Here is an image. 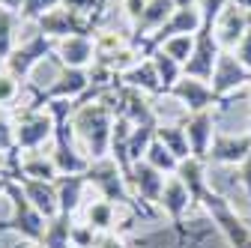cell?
Returning <instances> with one entry per match:
<instances>
[{
	"instance_id": "obj_1",
	"label": "cell",
	"mask_w": 251,
	"mask_h": 248,
	"mask_svg": "<svg viewBox=\"0 0 251 248\" xmlns=\"http://www.w3.org/2000/svg\"><path fill=\"white\" fill-rule=\"evenodd\" d=\"M114 120H117V114L102 99H78L75 102L69 123H72L75 141H81V152L90 162L108 156Z\"/></svg>"
},
{
	"instance_id": "obj_2",
	"label": "cell",
	"mask_w": 251,
	"mask_h": 248,
	"mask_svg": "<svg viewBox=\"0 0 251 248\" xmlns=\"http://www.w3.org/2000/svg\"><path fill=\"white\" fill-rule=\"evenodd\" d=\"M6 198H9V206H12V212H9V219L3 222V227L9 230V233H18L24 242H33V245H39L42 242V233H45V224H48V219L45 215L27 200V195L21 192V185L9 176L6 179Z\"/></svg>"
},
{
	"instance_id": "obj_3",
	"label": "cell",
	"mask_w": 251,
	"mask_h": 248,
	"mask_svg": "<svg viewBox=\"0 0 251 248\" xmlns=\"http://www.w3.org/2000/svg\"><path fill=\"white\" fill-rule=\"evenodd\" d=\"M84 176L90 182V189L96 192V198H105V200H111L117 206H138L135 203V195L129 189V179H126L123 168L111 156L90 162V168H87Z\"/></svg>"
},
{
	"instance_id": "obj_4",
	"label": "cell",
	"mask_w": 251,
	"mask_h": 248,
	"mask_svg": "<svg viewBox=\"0 0 251 248\" xmlns=\"http://www.w3.org/2000/svg\"><path fill=\"white\" fill-rule=\"evenodd\" d=\"M201 206L209 212V222L215 224V230L227 239L230 248H248L251 245V230L245 227V222L233 212V206L227 203L225 195H218L215 189H209L201 200Z\"/></svg>"
},
{
	"instance_id": "obj_5",
	"label": "cell",
	"mask_w": 251,
	"mask_h": 248,
	"mask_svg": "<svg viewBox=\"0 0 251 248\" xmlns=\"http://www.w3.org/2000/svg\"><path fill=\"white\" fill-rule=\"evenodd\" d=\"M54 138V114L48 108L27 105L15 114V147L18 152H33L42 149L45 141Z\"/></svg>"
},
{
	"instance_id": "obj_6",
	"label": "cell",
	"mask_w": 251,
	"mask_h": 248,
	"mask_svg": "<svg viewBox=\"0 0 251 248\" xmlns=\"http://www.w3.org/2000/svg\"><path fill=\"white\" fill-rule=\"evenodd\" d=\"M99 21H102V15H81V12H72V9H66V6H54V9H48V12L36 21V30H39V33H45L48 39L60 42V39L75 36V33L96 36Z\"/></svg>"
},
{
	"instance_id": "obj_7",
	"label": "cell",
	"mask_w": 251,
	"mask_h": 248,
	"mask_svg": "<svg viewBox=\"0 0 251 248\" xmlns=\"http://www.w3.org/2000/svg\"><path fill=\"white\" fill-rule=\"evenodd\" d=\"M218 57H222V45H218V39H215V27L203 24L195 33V51H192V57L185 60L182 75L198 78V81H212Z\"/></svg>"
},
{
	"instance_id": "obj_8",
	"label": "cell",
	"mask_w": 251,
	"mask_h": 248,
	"mask_svg": "<svg viewBox=\"0 0 251 248\" xmlns=\"http://www.w3.org/2000/svg\"><path fill=\"white\" fill-rule=\"evenodd\" d=\"M45 57H54V39H48L45 33H36L30 36V39H24L21 45H15V51L6 57V63H3V69L6 72H12L18 81H24L30 72H33Z\"/></svg>"
},
{
	"instance_id": "obj_9",
	"label": "cell",
	"mask_w": 251,
	"mask_h": 248,
	"mask_svg": "<svg viewBox=\"0 0 251 248\" xmlns=\"http://www.w3.org/2000/svg\"><path fill=\"white\" fill-rule=\"evenodd\" d=\"M165 174L155 171L152 165H147L144 159L132 165L129 171V189L135 195V203H141L144 215H152V209L159 206V198H162V189H165Z\"/></svg>"
},
{
	"instance_id": "obj_10",
	"label": "cell",
	"mask_w": 251,
	"mask_h": 248,
	"mask_svg": "<svg viewBox=\"0 0 251 248\" xmlns=\"http://www.w3.org/2000/svg\"><path fill=\"white\" fill-rule=\"evenodd\" d=\"M168 96H174L179 105H185L188 114L206 111V108H218V105L227 108V99H218L209 81H198V78H188V75H182V78L171 87Z\"/></svg>"
},
{
	"instance_id": "obj_11",
	"label": "cell",
	"mask_w": 251,
	"mask_h": 248,
	"mask_svg": "<svg viewBox=\"0 0 251 248\" xmlns=\"http://www.w3.org/2000/svg\"><path fill=\"white\" fill-rule=\"evenodd\" d=\"M215 117H218V108H206V111H195V114H185L179 123L188 135V147H192V156L203 159L209 156V147H212V138H215Z\"/></svg>"
},
{
	"instance_id": "obj_12",
	"label": "cell",
	"mask_w": 251,
	"mask_h": 248,
	"mask_svg": "<svg viewBox=\"0 0 251 248\" xmlns=\"http://www.w3.org/2000/svg\"><path fill=\"white\" fill-rule=\"evenodd\" d=\"M54 63L57 66H69V69H90L96 63V39L87 33H75L54 42Z\"/></svg>"
},
{
	"instance_id": "obj_13",
	"label": "cell",
	"mask_w": 251,
	"mask_h": 248,
	"mask_svg": "<svg viewBox=\"0 0 251 248\" xmlns=\"http://www.w3.org/2000/svg\"><path fill=\"white\" fill-rule=\"evenodd\" d=\"M212 90L218 99H227L230 93L242 90V87H251V72L236 60L233 51H222V57H218L215 63V72H212Z\"/></svg>"
},
{
	"instance_id": "obj_14",
	"label": "cell",
	"mask_w": 251,
	"mask_h": 248,
	"mask_svg": "<svg viewBox=\"0 0 251 248\" xmlns=\"http://www.w3.org/2000/svg\"><path fill=\"white\" fill-rule=\"evenodd\" d=\"M248 152H251V132H242V135L215 132L206 162H212V165H242Z\"/></svg>"
},
{
	"instance_id": "obj_15",
	"label": "cell",
	"mask_w": 251,
	"mask_h": 248,
	"mask_svg": "<svg viewBox=\"0 0 251 248\" xmlns=\"http://www.w3.org/2000/svg\"><path fill=\"white\" fill-rule=\"evenodd\" d=\"M192 206H195L192 192L185 189V182H182L176 174H171V176L165 179V189H162V198H159V209L171 219V224H179Z\"/></svg>"
},
{
	"instance_id": "obj_16",
	"label": "cell",
	"mask_w": 251,
	"mask_h": 248,
	"mask_svg": "<svg viewBox=\"0 0 251 248\" xmlns=\"http://www.w3.org/2000/svg\"><path fill=\"white\" fill-rule=\"evenodd\" d=\"M248 27H251V15L230 3L215 21V39H218V45H222V51H233L239 45V39L245 36Z\"/></svg>"
},
{
	"instance_id": "obj_17",
	"label": "cell",
	"mask_w": 251,
	"mask_h": 248,
	"mask_svg": "<svg viewBox=\"0 0 251 248\" xmlns=\"http://www.w3.org/2000/svg\"><path fill=\"white\" fill-rule=\"evenodd\" d=\"M54 185H57V200H60V212L63 215H78V209L84 206L81 200H84V192L90 189V182H87V176L84 174H60L57 179H54Z\"/></svg>"
},
{
	"instance_id": "obj_18",
	"label": "cell",
	"mask_w": 251,
	"mask_h": 248,
	"mask_svg": "<svg viewBox=\"0 0 251 248\" xmlns=\"http://www.w3.org/2000/svg\"><path fill=\"white\" fill-rule=\"evenodd\" d=\"M21 185V192L27 195V200L33 203L45 219H54L60 215V200H57V185L54 182H45V179H27V176H18L15 179Z\"/></svg>"
},
{
	"instance_id": "obj_19",
	"label": "cell",
	"mask_w": 251,
	"mask_h": 248,
	"mask_svg": "<svg viewBox=\"0 0 251 248\" xmlns=\"http://www.w3.org/2000/svg\"><path fill=\"white\" fill-rule=\"evenodd\" d=\"M120 81L126 87H135L141 93H150V96H162V93H165V87L159 81V72H155V66H152V57H141L132 69H126L120 75Z\"/></svg>"
},
{
	"instance_id": "obj_20",
	"label": "cell",
	"mask_w": 251,
	"mask_h": 248,
	"mask_svg": "<svg viewBox=\"0 0 251 248\" xmlns=\"http://www.w3.org/2000/svg\"><path fill=\"white\" fill-rule=\"evenodd\" d=\"M176 176L185 182V189L192 192L195 203H201V200H203V195L209 192V179H206V162H203V159H198V156H188V159H182V162H179V168H176Z\"/></svg>"
},
{
	"instance_id": "obj_21",
	"label": "cell",
	"mask_w": 251,
	"mask_h": 248,
	"mask_svg": "<svg viewBox=\"0 0 251 248\" xmlns=\"http://www.w3.org/2000/svg\"><path fill=\"white\" fill-rule=\"evenodd\" d=\"M117 219H120V206L105 198H96L84 206V222L93 224L99 233H117Z\"/></svg>"
},
{
	"instance_id": "obj_22",
	"label": "cell",
	"mask_w": 251,
	"mask_h": 248,
	"mask_svg": "<svg viewBox=\"0 0 251 248\" xmlns=\"http://www.w3.org/2000/svg\"><path fill=\"white\" fill-rule=\"evenodd\" d=\"M155 138H159L179 162L192 156V147H188V135H185V129H182V123H159Z\"/></svg>"
},
{
	"instance_id": "obj_23",
	"label": "cell",
	"mask_w": 251,
	"mask_h": 248,
	"mask_svg": "<svg viewBox=\"0 0 251 248\" xmlns=\"http://www.w3.org/2000/svg\"><path fill=\"white\" fill-rule=\"evenodd\" d=\"M72 215H54V219H48V224H45V233H42V248H69L72 245V239H69V233H72Z\"/></svg>"
},
{
	"instance_id": "obj_24",
	"label": "cell",
	"mask_w": 251,
	"mask_h": 248,
	"mask_svg": "<svg viewBox=\"0 0 251 248\" xmlns=\"http://www.w3.org/2000/svg\"><path fill=\"white\" fill-rule=\"evenodd\" d=\"M96 63H108L117 57L126 45L132 42V33H120V30H96Z\"/></svg>"
},
{
	"instance_id": "obj_25",
	"label": "cell",
	"mask_w": 251,
	"mask_h": 248,
	"mask_svg": "<svg viewBox=\"0 0 251 248\" xmlns=\"http://www.w3.org/2000/svg\"><path fill=\"white\" fill-rule=\"evenodd\" d=\"M144 162L152 165L155 171H162L165 176L176 174V168H179V159L174 156V152H171L159 138H152V141H150V147H147V152H144Z\"/></svg>"
},
{
	"instance_id": "obj_26",
	"label": "cell",
	"mask_w": 251,
	"mask_h": 248,
	"mask_svg": "<svg viewBox=\"0 0 251 248\" xmlns=\"http://www.w3.org/2000/svg\"><path fill=\"white\" fill-rule=\"evenodd\" d=\"M18 24H21V18H18V12H12V9H6V6H0V60L6 63V57L15 51V30H18Z\"/></svg>"
},
{
	"instance_id": "obj_27",
	"label": "cell",
	"mask_w": 251,
	"mask_h": 248,
	"mask_svg": "<svg viewBox=\"0 0 251 248\" xmlns=\"http://www.w3.org/2000/svg\"><path fill=\"white\" fill-rule=\"evenodd\" d=\"M152 66H155V72H159V81H162V87H165V96H168V93H171V87L182 78V66L176 63V60L174 57H168L162 48H155L152 54Z\"/></svg>"
},
{
	"instance_id": "obj_28",
	"label": "cell",
	"mask_w": 251,
	"mask_h": 248,
	"mask_svg": "<svg viewBox=\"0 0 251 248\" xmlns=\"http://www.w3.org/2000/svg\"><path fill=\"white\" fill-rule=\"evenodd\" d=\"M168 57H174L179 66H185V60L192 57V51H195V33H182V36H171V39H165L162 45H159Z\"/></svg>"
},
{
	"instance_id": "obj_29",
	"label": "cell",
	"mask_w": 251,
	"mask_h": 248,
	"mask_svg": "<svg viewBox=\"0 0 251 248\" xmlns=\"http://www.w3.org/2000/svg\"><path fill=\"white\" fill-rule=\"evenodd\" d=\"M69 239H72L75 248H96L99 239H102V233L93 227V224H87V222H72V233H69Z\"/></svg>"
},
{
	"instance_id": "obj_30",
	"label": "cell",
	"mask_w": 251,
	"mask_h": 248,
	"mask_svg": "<svg viewBox=\"0 0 251 248\" xmlns=\"http://www.w3.org/2000/svg\"><path fill=\"white\" fill-rule=\"evenodd\" d=\"M15 149V120L6 114V108H0V156H12Z\"/></svg>"
},
{
	"instance_id": "obj_31",
	"label": "cell",
	"mask_w": 251,
	"mask_h": 248,
	"mask_svg": "<svg viewBox=\"0 0 251 248\" xmlns=\"http://www.w3.org/2000/svg\"><path fill=\"white\" fill-rule=\"evenodd\" d=\"M18 96H21V81L12 72L0 69V108H9Z\"/></svg>"
},
{
	"instance_id": "obj_32",
	"label": "cell",
	"mask_w": 251,
	"mask_h": 248,
	"mask_svg": "<svg viewBox=\"0 0 251 248\" xmlns=\"http://www.w3.org/2000/svg\"><path fill=\"white\" fill-rule=\"evenodd\" d=\"M54 6H60V0H24V6H21V12H18V18H21V24H27V21H39L48 9H54Z\"/></svg>"
},
{
	"instance_id": "obj_33",
	"label": "cell",
	"mask_w": 251,
	"mask_h": 248,
	"mask_svg": "<svg viewBox=\"0 0 251 248\" xmlns=\"http://www.w3.org/2000/svg\"><path fill=\"white\" fill-rule=\"evenodd\" d=\"M105 3L108 0H60V6L81 15H105Z\"/></svg>"
},
{
	"instance_id": "obj_34",
	"label": "cell",
	"mask_w": 251,
	"mask_h": 248,
	"mask_svg": "<svg viewBox=\"0 0 251 248\" xmlns=\"http://www.w3.org/2000/svg\"><path fill=\"white\" fill-rule=\"evenodd\" d=\"M227 6H230V0H198V9L203 12V24H212V27Z\"/></svg>"
},
{
	"instance_id": "obj_35",
	"label": "cell",
	"mask_w": 251,
	"mask_h": 248,
	"mask_svg": "<svg viewBox=\"0 0 251 248\" xmlns=\"http://www.w3.org/2000/svg\"><path fill=\"white\" fill-rule=\"evenodd\" d=\"M147 3H150V0H123V12H126V18H129V24H132V27L141 21V15H144Z\"/></svg>"
},
{
	"instance_id": "obj_36",
	"label": "cell",
	"mask_w": 251,
	"mask_h": 248,
	"mask_svg": "<svg viewBox=\"0 0 251 248\" xmlns=\"http://www.w3.org/2000/svg\"><path fill=\"white\" fill-rule=\"evenodd\" d=\"M96 248H129V242H126L123 233H102V239H99Z\"/></svg>"
},
{
	"instance_id": "obj_37",
	"label": "cell",
	"mask_w": 251,
	"mask_h": 248,
	"mask_svg": "<svg viewBox=\"0 0 251 248\" xmlns=\"http://www.w3.org/2000/svg\"><path fill=\"white\" fill-rule=\"evenodd\" d=\"M239 182L245 185V192H248V200H251V152L245 156V162L239 165Z\"/></svg>"
},
{
	"instance_id": "obj_38",
	"label": "cell",
	"mask_w": 251,
	"mask_h": 248,
	"mask_svg": "<svg viewBox=\"0 0 251 248\" xmlns=\"http://www.w3.org/2000/svg\"><path fill=\"white\" fill-rule=\"evenodd\" d=\"M0 6H6V9H12V12H21L24 0H0Z\"/></svg>"
},
{
	"instance_id": "obj_39",
	"label": "cell",
	"mask_w": 251,
	"mask_h": 248,
	"mask_svg": "<svg viewBox=\"0 0 251 248\" xmlns=\"http://www.w3.org/2000/svg\"><path fill=\"white\" fill-rule=\"evenodd\" d=\"M230 3H233L236 9H242V12H248V15H251V0H230Z\"/></svg>"
},
{
	"instance_id": "obj_40",
	"label": "cell",
	"mask_w": 251,
	"mask_h": 248,
	"mask_svg": "<svg viewBox=\"0 0 251 248\" xmlns=\"http://www.w3.org/2000/svg\"><path fill=\"white\" fill-rule=\"evenodd\" d=\"M174 6L182 9V6H198V0H174Z\"/></svg>"
},
{
	"instance_id": "obj_41",
	"label": "cell",
	"mask_w": 251,
	"mask_h": 248,
	"mask_svg": "<svg viewBox=\"0 0 251 248\" xmlns=\"http://www.w3.org/2000/svg\"><path fill=\"white\" fill-rule=\"evenodd\" d=\"M6 179H9V176L0 174V195H6Z\"/></svg>"
},
{
	"instance_id": "obj_42",
	"label": "cell",
	"mask_w": 251,
	"mask_h": 248,
	"mask_svg": "<svg viewBox=\"0 0 251 248\" xmlns=\"http://www.w3.org/2000/svg\"><path fill=\"white\" fill-rule=\"evenodd\" d=\"M69 248H75V245H69Z\"/></svg>"
}]
</instances>
